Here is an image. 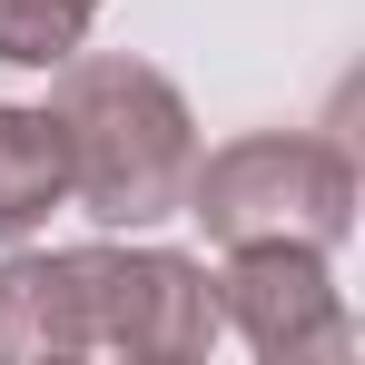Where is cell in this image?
<instances>
[{
  "label": "cell",
  "instance_id": "cell-1",
  "mask_svg": "<svg viewBox=\"0 0 365 365\" xmlns=\"http://www.w3.org/2000/svg\"><path fill=\"white\" fill-rule=\"evenodd\" d=\"M217 346V277L178 247H30L0 267V365L20 356H148Z\"/></svg>",
  "mask_w": 365,
  "mask_h": 365
},
{
  "label": "cell",
  "instance_id": "cell-6",
  "mask_svg": "<svg viewBox=\"0 0 365 365\" xmlns=\"http://www.w3.org/2000/svg\"><path fill=\"white\" fill-rule=\"evenodd\" d=\"M99 0H0V60L10 69H60L89 40Z\"/></svg>",
  "mask_w": 365,
  "mask_h": 365
},
{
  "label": "cell",
  "instance_id": "cell-4",
  "mask_svg": "<svg viewBox=\"0 0 365 365\" xmlns=\"http://www.w3.org/2000/svg\"><path fill=\"white\" fill-rule=\"evenodd\" d=\"M217 326H237L267 365H336L356 356V316L326 277V247H227Z\"/></svg>",
  "mask_w": 365,
  "mask_h": 365
},
{
  "label": "cell",
  "instance_id": "cell-3",
  "mask_svg": "<svg viewBox=\"0 0 365 365\" xmlns=\"http://www.w3.org/2000/svg\"><path fill=\"white\" fill-rule=\"evenodd\" d=\"M187 217L217 247H346L356 227V158L336 138H297V128H257L227 138L187 168Z\"/></svg>",
  "mask_w": 365,
  "mask_h": 365
},
{
  "label": "cell",
  "instance_id": "cell-2",
  "mask_svg": "<svg viewBox=\"0 0 365 365\" xmlns=\"http://www.w3.org/2000/svg\"><path fill=\"white\" fill-rule=\"evenodd\" d=\"M50 128H60L69 158V197L99 217V227H158L178 217L187 168H197V119H187L178 79L128 50H99V60H60V89H50Z\"/></svg>",
  "mask_w": 365,
  "mask_h": 365
},
{
  "label": "cell",
  "instance_id": "cell-5",
  "mask_svg": "<svg viewBox=\"0 0 365 365\" xmlns=\"http://www.w3.org/2000/svg\"><path fill=\"white\" fill-rule=\"evenodd\" d=\"M69 197V158L50 109H10L0 99V247H20L30 227H50V207Z\"/></svg>",
  "mask_w": 365,
  "mask_h": 365
}]
</instances>
